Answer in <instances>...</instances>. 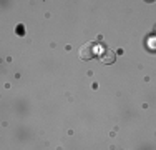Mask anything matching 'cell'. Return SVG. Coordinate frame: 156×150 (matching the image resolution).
Wrapping results in <instances>:
<instances>
[{"instance_id":"7a4b0ae2","label":"cell","mask_w":156,"mask_h":150,"mask_svg":"<svg viewBox=\"0 0 156 150\" xmlns=\"http://www.w3.org/2000/svg\"><path fill=\"white\" fill-rule=\"evenodd\" d=\"M100 60H101L103 63H106V65H111V63L116 60V54H115L113 50H110V48H105V50L100 54Z\"/></svg>"},{"instance_id":"6da1fadb","label":"cell","mask_w":156,"mask_h":150,"mask_svg":"<svg viewBox=\"0 0 156 150\" xmlns=\"http://www.w3.org/2000/svg\"><path fill=\"white\" fill-rule=\"evenodd\" d=\"M78 55H80L81 60H91L95 57V43H83L80 47V50H78Z\"/></svg>"}]
</instances>
